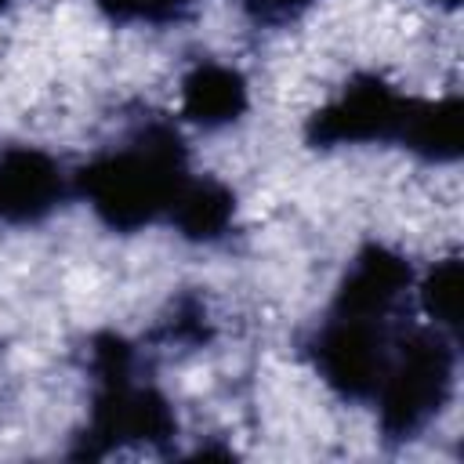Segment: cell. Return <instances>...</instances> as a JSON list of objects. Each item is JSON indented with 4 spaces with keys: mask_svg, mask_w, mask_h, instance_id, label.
Listing matches in <instances>:
<instances>
[{
    "mask_svg": "<svg viewBox=\"0 0 464 464\" xmlns=\"http://www.w3.org/2000/svg\"><path fill=\"white\" fill-rule=\"evenodd\" d=\"M417 294H420V308L431 319V326L453 337L460 323V261L457 257L435 261V268L424 276Z\"/></svg>",
    "mask_w": 464,
    "mask_h": 464,
    "instance_id": "30bf717a",
    "label": "cell"
},
{
    "mask_svg": "<svg viewBox=\"0 0 464 464\" xmlns=\"http://www.w3.org/2000/svg\"><path fill=\"white\" fill-rule=\"evenodd\" d=\"M112 22H145V25H160V22H174L185 11H192L199 0H94Z\"/></svg>",
    "mask_w": 464,
    "mask_h": 464,
    "instance_id": "8fae6325",
    "label": "cell"
},
{
    "mask_svg": "<svg viewBox=\"0 0 464 464\" xmlns=\"http://www.w3.org/2000/svg\"><path fill=\"white\" fill-rule=\"evenodd\" d=\"M439 4H446V7H453V4H457V0H439Z\"/></svg>",
    "mask_w": 464,
    "mask_h": 464,
    "instance_id": "4fadbf2b",
    "label": "cell"
},
{
    "mask_svg": "<svg viewBox=\"0 0 464 464\" xmlns=\"http://www.w3.org/2000/svg\"><path fill=\"white\" fill-rule=\"evenodd\" d=\"M399 141L428 163L457 160L460 141H464V105H460V98L457 94L435 98V102H413L410 98Z\"/></svg>",
    "mask_w": 464,
    "mask_h": 464,
    "instance_id": "ba28073f",
    "label": "cell"
},
{
    "mask_svg": "<svg viewBox=\"0 0 464 464\" xmlns=\"http://www.w3.org/2000/svg\"><path fill=\"white\" fill-rule=\"evenodd\" d=\"M457 381V348L442 330H420L388 355L384 377L377 384V417L388 439L420 435L439 410L450 402Z\"/></svg>",
    "mask_w": 464,
    "mask_h": 464,
    "instance_id": "7a4b0ae2",
    "label": "cell"
},
{
    "mask_svg": "<svg viewBox=\"0 0 464 464\" xmlns=\"http://www.w3.org/2000/svg\"><path fill=\"white\" fill-rule=\"evenodd\" d=\"M319 377L344 399H370L388 366V341L381 319L330 315L308 344Z\"/></svg>",
    "mask_w": 464,
    "mask_h": 464,
    "instance_id": "3957f363",
    "label": "cell"
},
{
    "mask_svg": "<svg viewBox=\"0 0 464 464\" xmlns=\"http://www.w3.org/2000/svg\"><path fill=\"white\" fill-rule=\"evenodd\" d=\"M312 4L315 0H243V11L257 25H283V22H294L297 14H304Z\"/></svg>",
    "mask_w": 464,
    "mask_h": 464,
    "instance_id": "7c38bea8",
    "label": "cell"
},
{
    "mask_svg": "<svg viewBox=\"0 0 464 464\" xmlns=\"http://www.w3.org/2000/svg\"><path fill=\"white\" fill-rule=\"evenodd\" d=\"M7 4H11V0H0V11H4V7H7Z\"/></svg>",
    "mask_w": 464,
    "mask_h": 464,
    "instance_id": "5bb4252c",
    "label": "cell"
},
{
    "mask_svg": "<svg viewBox=\"0 0 464 464\" xmlns=\"http://www.w3.org/2000/svg\"><path fill=\"white\" fill-rule=\"evenodd\" d=\"M250 105V91L239 69L221 62H199L181 80V112L196 127H228L236 123Z\"/></svg>",
    "mask_w": 464,
    "mask_h": 464,
    "instance_id": "52a82bcc",
    "label": "cell"
},
{
    "mask_svg": "<svg viewBox=\"0 0 464 464\" xmlns=\"http://www.w3.org/2000/svg\"><path fill=\"white\" fill-rule=\"evenodd\" d=\"M174 228L192 243H214L236 218V196L214 178H188L170 203Z\"/></svg>",
    "mask_w": 464,
    "mask_h": 464,
    "instance_id": "9c48e42d",
    "label": "cell"
},
{
    "mask_svg": "<svg viewBox=\"0 0 464 464\" xmlns=\"http://www.w3.org/2000/svg\"><path fill=\"white\" fill-rule=\"evenodd\" d=\"M410 98L399 94L381 76L352 80L330 105H323L308 123V141L319 149L334 145H370V141H399Z\"/></svg>",
    "mask_w": 464,
    "mask_h": 464,
    "instance_id": "277c9868",
    "label": "cell"
},
{
    "mask_svg": "<svg viewBox=\"0 0 464 464\" xmlns=\"http://www.w3.org/2000/svg\"><path fill=\"white\" fill-rule=\"evenodd\" d=\"M185 181L188 163L181 138L170 127H149L127 145L91 160L76 174V192L109 228L134 232L167 218Z\"/></svg>",
    "mask_w": 464,
    "mask_h": 464,
    "instance_id": "6da1fadb",
    "label": "cell"
},
{
    "mask_svg": "<svg viewBox=\"0 0 464 464\" xmlns=\"http://www.w3.org/2000/svg\"><path fill=\"white\" fill-rule=\"evenodd\" d=\"M410 283H413L410 261L402 254L381 246V243H370L348 265V272H344V279L337 286L334 312L384 323V315L399 304V297L410 290Z\"/></svg>",
    "mask_w": 464,
    "mask_h": 464,
    "instance_id": "8992f818",
    "label": "cell"
},
{
    "mask_svg": "<svg viewBox=\"0 0 464 464\" xmlns=\"http://www.w3.org/2000/svg\"><path fill=\"white\" fill-rule=\"evenodd\" d=\"M65 192L69 174L54 156L29 145L0 156V225H33L58 210Z\"/></svg>",
    "mask_w": 464,
    "mask_h": 464,
    "instance_id": "5b68a950",
    "label": "cell"
}]
</instances>
